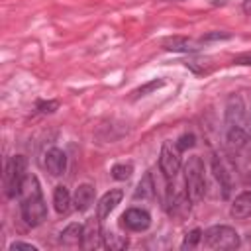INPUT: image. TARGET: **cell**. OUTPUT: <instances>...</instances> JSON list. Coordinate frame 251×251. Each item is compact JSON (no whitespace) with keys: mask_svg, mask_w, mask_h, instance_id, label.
Segmentation results:
<instances>
[{"mask_svg":"<svg viewBox=\"0 0 251 251\" xmlns=\"http://www.w3.org/2000/svg\"><path fill=\"white\" fill-rule=\"evenodd\" d=\"M25 176H27V159L24 155L12 157L4 169V192L8 198L20 196V188Z\"/></svg>","mask_w":251,"mask_h":251,"instance_id":"3","label":"cell"},{"mask_svg":"<svg viewBox=\"0 0 251 251\" xmlns=\"http://www.w3.org/2000/svg\"><path fill=\"white\" fill-rule=\"evenodd\" d=\"M71 204H73V198H71L67 186H63V184L55 186V190H53V206H55V212L57 214H67L71 210Z\"/></svg>","mask_w":251,"mask_h":251,"instance_id":"17","label":"cell"},{"mask_svg":"<svg viewBox=\"0 0 251 251\" xmlns=\"http://www.w3.org/2000/svg\"><path fill=\"white\" fill-rule=\"evenodd\" d=\"M194 143H196L194 133H182V135L175 141V145H176V149H178L180 153L186 151V149H190V147H194Z\"/></svg>","mask_w":251,"mask_h":251,"instance_id":"24","label":"cell"},{"mask_svg":"<svg viewBox=\"0 0 251 251\" xmlns=\"http://www.w3.org/2000/svg\"><path fill=\"white\" fill-rule=\"evenodd\" d=\"M231 35L229 33H222V31H214V33H208L202 37V41H212V39H229Z\"/></svg>","mask_w":251,"mask_h":251,"instance_id":"27","label":"cell"},{"mask_svg":"<svg viewBox=\"0 0 251 251\" xmlns=\"http://www.w3.org/2000/svg\"><path fill=\"white\" fill-rule=\"evenodd\" d=\"M210 165H212L214 178L218 180V184H220V188H222V198H229L231 188H233V182H231V176H229V173H227L226 165L220 161V157H218V155H212Z\"/></svg>","mask_w":251,"mask_h":251,"instance_id":"7","label":"cell"},{"mask_svg":"<svg viewBox=\"0 0 251 251\" xmlns=\"http://www.w3.org/2000/svg\"><path fill=\"white\" fill-rule=\"evenodd\" d=\"M127 237L126 235H118V233H106L104 235V247L108 249H126L127 247Z\"/></svg>","mask_w":251,"mask_h":251,"instance_id":"20","label":"cell"},{"mask_svg":"<svg viewBox=\"0 0 251 251\" xmlns=\"http://www.w3.org/2000/svg\"><path fill=\"white\" fill-rule=\"evenodd\" d=\"M243 12L251 14V0H243Z\"/></svg>","mask_w":251,"mask_h":251,"instance_id":"29","label":"cell"},{"mask_svg":"<svg viewBox=\"0 0 251 251\" xmlns=\"http://www.w3.org/2000/svg\"><path fill=\"white\" fill-rule=\"evenodd\" d=\"M233 65H251V53H241L233 57Z\"/></svg>","mask_w":251,"mask_h":251,"instance_id":"28","label":"cell"},{"mask_svg":"<svg viewBox=\"0 0 251 251\" xmlns=\"http://www.w3.org/2000/svg\"><path fill=\"white\" fill-rule=\"evenodd\" d=\"M45 169L51 176H61L67 171V155L59 147H51L45 153Z\"/></svg>","mask_w":251,"mask_h":251,"instance_id":"9","label":"cell"},{"mask_svg":"<svg viewBox=\"0 0 251 251\" xmlns=\"http://www.w3.org/2000/svg\"><path fill=\"white\" fill-rule=\"evenodd\" d=\"M229 216L235 220H245L251 216V190H243L233 198L229 206Z\"/></svg>","mask_w":251,"mask_h":251,"instance_id":"13","label":"cell"},{"mask_svg":"<svg viewBox=\"0 0 251 251\" xmlns=\"http://www.w3.org/2000/svg\"><path fill=\"white\" fill-rule=\"evenodd\" d=\"M245 122V106L241 96H231L226 106V124L227 127H241Z\"/></svg>","mask_w":251,"mask_h":251,"instance_id":"8","label":"cell"},{"mask_svg":"<svg viewBox=\"0 0 251 251\" xmlns=\"http://www.w3.org/2000/svg\"><path fill=\"white\" fill-rule=\"evenodd\" d=\"M94 202V186L84 182V184H78L76 190H75V196H73V204L78 212H86Z\"/></svg>","mask_w":251,"mask_h":251,"instance_id":"14","label":"cell"},{"mask_svg":"<svg viewBox=\"0 0 251 251\" xmlns=\"http://www.w3.org/2000/svg\"><path fill=\"white\" fill-rule=\"evenodd\" d=\"M37 251V247L35 245H31V243H25V241H14V243H10V251Z\"/></svg>","mask_w":251,"mask_h":251,"instance_id":"26","label":"cell"},{"mask_svg":"<svg viewBox=\"0 0 251 251\" xmlns=\"http://www.w3.org/2000/svg\"><path fill=\"white\" fill-rule=\"evenodd\" d=\"M163 47L167 51H180V53H188L192 51L194 47H190V41L186 37H180V35H175V37H167L163 41Z\"/></svg>","mask_w":251,"mask_h":251,"instance_id":"19","label":"cell"},{"mask_svg":"<svg viewBox=\"0 0 251 251\" xmlns=\"http://www.w3.org/2000/svg\"><path fill=\"white\" fill-rule=\"evenodd\" d=\"M122 198H124V190H120V188L108 190V192L98 200V204H96V218H100V220L108 218L110 212L122 202Z\"/></svg>","mask_w":251,"mask_h":251,"instance_id":"10","label":"cell"},{"mask_svg":"<svg viewBox=\"0 0 251 251\" xmlns=\"http://www.w3.org/2000/svg\"><path fill=\"white\" fill-rule=\"evenodd\" d=\"M22 218L29 227L43 224V220L47 218V206L41 194L22 198Z\"/></svg>","mask_w":251,"mask_h":251,"instance_id":"4","label":"cell"},{"mask_svg":"<svg viewBox=\"0 0 251 251\" xmlns=\"http://www.w3.org/2000/svg\"><path fill=\"white\" fill-rule=\"evenodd\" d=\"M165 84V80L163 78H153V80H149V82H145V84H141L139 88H135L131 94H133V98H139V96H147L149 92H153V90H157V88H161Z\"/></svg>","mask_w":251,"mask_h":251,"instance_id":"21","label":"cell"},{"mask_svg":"<svg viewBox=\"0 0 251 251\" xmlns=\"http://www.w3.org/2000/svg\"><path fill=\"white\" fill-rule=\"evenodd\" d=\"M133 173V165L131 163H118L112 167V176L116 180H127Z\"/></svg>","mask_w":251,"mask_h":251,"instance_id":"22","label":"cell"},{"mask_svg":"<svg viewBox=\"0 0 251 251\" xmlns=\"http://www.w3.org/2000/svg\"><path fill=\"white\" fill-rule=\"evenodd\" d=\"M202 229H198V227H194L190 233H186V237H184V241H182V249H194L200 241H202Z\"/></svg>","mask_w":251,"mask_h":251,"instance_id":"23","label":"cell"},{"mask_svg":"<svg viewBox=\"0 0 251 251\" xmlns=\"http://www.w3.org/2000/svg\"><path fill=\"white\" fill-rule=\"evenodd\" d=\"M82 231H84V226L80 224H69L61 233H59V241L67 247H76V245H82Z\"/></svg>","mask_w":251,"mask_h":251,"instance_id":"15","label":"cell"},{"mask_svg":"<svg viewBox=\"0 0 251 251\" xmlns=\"http://www.w3.org/2000/svg\"><path fill=\"white\" fill-rule=\"evenodd\" d=\"M190 204H192V202H190V198H188V194H186V190H184V192H178V194L171 196L165 208L169 210V214H171L173 218L182 220V218L188 216V212H190Z\"/></svg>","mask_w":251,"mask_h":251,"instance_id":"12","label":"cell"},{"mask_svg":"<svg viewBox=\"0 0 251 251\" xmlns=\"http://www.w3.org/2000/svg\"><path fill=\"white\" fill-rule=\"evenodd\" d=\"M226 141H227V147L237 153V151H243V149L247 147L249 135H247V131H245L243 127H227V137H226Z\"/></svg>","mask_w":251,"mask_h":251,"instance_id":"16","label":"cell"},{"mask_svg":"<svg viewBox=\"0 0 251 251\" xmlns=\"http://www.w3.org/2000/svg\"><path fill=\"white\" fill-rule=\"evenodd\" d=\"M204 247L208 249H237L239 247V233L229 226H212L202 233Z\"/></svg>","mask_w":251,"mask_h":251,"instance_id":"2","label":"cell"},{"mask_svg":"<svg viewBox=\"0 0 251 251\" xmlns=\"http://www.w3.org/2000/svg\"><path fill=\"white\" fill-rule=\"evenodd\" d=\"M247 135H249V139H251V110H249V116H247Z\"/></svg>","mask_w":251,"mask_h":251,"instance_id":"30","label":"cell"},{"mask_svg":"<svg viewBox=\"0 0 251 251\" xmlns=\"http://www.w3.org/2000/svg\"><path fill=\"white\" fill-rule=\"evenodd\" d=\"M178 153L180 151L176 149V145H171L169 141H165L163 147H161V153H159V169H161L163 176L169 178V180H175V176H176V173L180 169V157H178Z\"/></svg>","mask_w":251,"mask_h":251,"instance_id":"5","label":"cell"},{"mask_svg":"<svg viewBox=\"0 0 251 251\" xmlns=\"http://www.w3.org/2000/svg\"><path fill=\"white\" fill-rule=\"evenodd\" d=\"M122 226H126L129 231H145L151 226V216L147 210L129 208L122 216Z\"/></svg>","mask_w":251,"mask_h":251,"instance_id":"6","label":"cell"},{"mask_svg":"<svg viewBox=\"0 0 251 251\" xmlns=\"http://www.w3.org/2000/svg\"><path fill=\"white\" fill-rule=\"evenodd\" d=\"M184 184L186 194L192 204H198L206 194V180H204V163L198 155L188 157L184 163Z\"/></svg>","mask_w":251,"mask_h":251,"instance_id":"1","label":"cell"},{"mask_svg":"<svg viewBox=\"0 0 251 251\" xmlns=\"http://www.w3.org/2000/svg\"><path fill=\"white\" fill-rule=\"evenodd\" d=\"M169 2H180V0H169Z\"/></svg>","mask_w":251,"mask_h":251,"instance_id":"31","label":"cell"},{"mask_svg":"<svg viewBox=\"0 0 251 251\" xmlns=\"http://www.w3.org/2000/svg\"><path fill=\"white\" fill-rule=\"evenodd\" d=\"M35 108H37L41 114H53V112L59 108V102H57V100H37Z\"/></svg>","mask_w":251,"mask_h":251,"instance_id":"25","label":"cell"},{"mask_svg":"<svg viewBox=\"0 0 251 251\" xmlns=\"http://www.w3.org/2000/svg\"><path fill=\"white\" fill-rule=\"evenodd\" d=\"M100 220V218H98ZM98 220H88L86 224H84V231H82V249H96V247H102L104 243H102V239H104V235H102V231H100V224H98Z\"/></svg>","mask_w":251,"mask_h":251,"instance_id":"11","label":"cell"},{"mask_svg":"<svg viewBox=\"0 0 251 251\" xmlns=\"http://www.w3.org/2000/svg\"><path fill=\"white\" fill-rule=\"evenodd\" d=\"M155 180H153V176H151V173H145L143 176H141V180L137 182V188H135V192H133V198L135 200H149V198H153L155 196Z\"/></svg>","mask_w":251,"mask_h":251,"instance_id":"18","label":"cell"}]
</instances>
